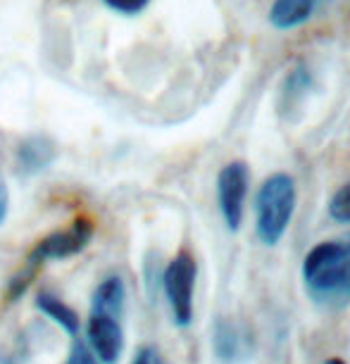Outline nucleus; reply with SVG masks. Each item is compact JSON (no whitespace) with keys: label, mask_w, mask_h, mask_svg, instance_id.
<instances>
[{"label":"nucleus","mask_w":350,"mask_h":364,"mask_svg":"<svg viewBox=\"0 0 350 364\" xmlns=\"http://www.w3.org/2000/svg\"><path fill=\"white\" fill-rule=\"evenodd\" d=\"M55 155H58V148L48 136H29L17 148V169L26 176L38 174L51 167Z\"/></svg>","instance_id":"nucleus-7"},{"label":"nucleus","mask_w":350,"mask_h":364,"mask_svg":"<svg viewBox=\"0 0 350 364\" xmlns=\"http://www.w3.org/2000/svg\"><path fill=\"white\" fill-rule=\"evenodd\" d=\"M307 88H310V74H307V70L303 65L296 67V70L291 72V77H288L286 81V88H284V105H291L296 107L298 105V98L303 95Z\"/></svg>","instance_id":"nucleus-12"},{"label":"nucleus","mask_w":350,"mask_h":364,"mask_svg":"<svg viewBox=\"0 0 350 364\" xmlns=\"http://www.w3.org/2000/svg\"><path fill=\"white\" fill-rule=\"evenodd\" d=\"M293 210H296V181L284 171L267 176L255 203V231L260 243L277 245L291 224Z\"/></svg>","instance_id":"nucleus-2"},{"label":"nucleus","mask_w":350,"mask_h":364,"mask_svg":"<svg viewBox=\"0 0 350 364\" xmlns=\"http://www.w3.org/2000/svg\"><path fill=\"white\" fill-rule=\"evenodd\" d=\"M248 193V164L229 162L217 176V200L229 231H238L243 219V203Z\"/></svg>","instance_id":"nucleus-4"},{"label":"nucleus","mask_w":350,"mask_h":364,"mask_svg":"<svg viewBox=\"0 0 350 364\" xmlns=\"http://www.w3.org/2000/svg\"><path fill=\"white\" fill-rule=\"evenodd\" d=\"M329 217L339 224H350V181L336 191L329 200Z\"/></svg>","instance_id":"nucleus-13"},{"label":"nucleus","mask_w":350,"mask_h":364,"mask_svg":"<svg viewBox=\"0 0 350 364\" xmlns=\"http://www.w3.org/2000/svg\"><path fill=\"white\" fill-rule=\"evenodd\" d=\"M303 281L317 305L346 307L350 302V233L314 245L303 262Z\"/></svg>","instance_id":"nucleus-1"},{"label":"nucleus","mask_w":350,"mask_h":364,"mask_svg":"<svg viewBox=\"0 0 350 364\" xmlns=\"http://www.w3.org/2000/svg\"><path fill=\"white\" fill-rule=\"evenodd\" d=\"M314 5L317 0H274L270 8V24L281 31L296 29L312 17Z\"/></svg>","instance_id":"nucleus-8"},{"label":"nucleus","mask_w":350,"mask_h":364,"mask_svg":"<svg viewBox=\"0 0 350 364\" xmlns=\"http://www.w3.org/2000/svg\"><path fill=\"white\" fill-rule=\"evenodd\" d=\"M112 10L122 12V15H136V12H141L150 0H105Z\"/></svg>","instance_id":"nucleus-15"},{"label":"nucleus","mask_w":350,"mask_h":364,"mask_svg":"<svg viewBox=\"0 0 350 364\" xmlns=\"http://www.w3.org/2000/svg\"><path fill=\"white\" fill-rule=\"evenodd\" d=\"M65 364H100V362L95 360V355L91 353V348L86 346V341L74 338L72 350H70V355H67Z\"/></svg>","instance_id":"nucleus-14"},{"label":"nucleus","mask_w":350,"mask_h":364,"mask_svg":"<svg viewBox=\"0 0 350 364\" xmlns=\"http://www.w3.org/2000/svg\"><path fill=\"white\" fill-rule=\"evenodd\" d=\"M212 346L219 360L233 362L243 355V338L236 324H231L229 319H219L215 324V333H212Z\"/></svg>","instance_id":"nucleus-11"},{"label":"nucleus","mask_w":350,"mask_h":364,"mask_svg":"<svg viewBox=\"0 0 350 364\" xmlns=\"http://www.w3.org/2000/svg\"><path fill=\"white\" fill-rule=\"evenodd\" d=\"M324 364H346L343 360H339V357H332V360H327Z\"/></svg>","instance_id":"nucleus-19"},{"label":"nucleus","mask_w":350,"mask_h":364,"mask_svg":"<svg viewBox=\"0 0 350 364\" xmlns=\"http://www.w3.org/2000/svg\"><path fill=\"white\" fill-rule=\"evenodd\" d=\"M86 336L95 355V360L102 364H117L122 353H124V328L117 317H107V314H91L86 326Z\"/></svg>","instance_id":"nucleus-6"},{"label":"nucleus","mask_w":350,"mask_h":364,"mask_svg":"<svg viewBox=\"0 0 350 364\" xmlns=\"http://www.w3.org/2000/svg\"><path fill=\"white\" fill-rule=\"evenodd\" d=\"M196 259L191 252L181 250L164 269L162 286L167 295L171 317L179 326H189L193 319V291H196Z\"/></svg>","instance_id":"nucleus-3"},{"label":"nucleus","mask_w":350,"mask_h":364,"mask_svg":"<svg viewBox=\"0 0 350 364\" xmlns=\"http://www.w3.org/2000/svg\"><path fill=\"white\" fill-rule=\"evenodd\" d=\"M8 208H10L8 186H5V181L0 178V224H3V222H5V217H8Z\"/></svg>","instance_id":"nucleus-17"},{"label":"nucleus","mask_w":350,"mask_h":364,"mask_svg":"<svg viewBox=\"0 0 350 364\" xmlns=\"http://www.w3.org/2000/svg\"><path fill=\"white\" fill-rule=\"evenodd\" d=\"M0 364H17L10 355H0Z\"/></svg>","instance_id":"nucleus-18"},{"label":"nucleus","mask_w":350,"mask_h":364,"mask_svg":"<svg viewBox=\"0 0 350 364\" xmlns=\"http://www.w3.org/2000/svg\"><path fill=\"white\" fill-rule=\"evenodd\" d=\"M132 364H160V360H157V353H155V348H150V346H143L139 353H136L134 357V362Z\"/></svg>","instance_id":"nucleus-16"},{"label":"nucleus","mask_w":350,"mask_h":364,"mask_svg":"<svg viewBox=\"0 0 350 364\" xmlns=\"http://www.w3.org/2000/svg\"><path fill=\"white\" fill-rule=\"evenodd\" d=\"M91 238H93V224L81 217L70 229L55 231L51 236L41 238L36 243V248L31 250L29 262L41 267L43 262H51V259H67L84 250Z\"/></svg>","instance_id":"nucleus-5"},{"label":"nucleus","mask_w":350,"mask_h":364,"mask_svg":"<svg viewBox=\"0 0 350 364\" xmlns=\"http://www.w3.org/2000/svg\"><path fill=\"white\" fill-rule=\"evenodd\" d=\"M36 307L46 314L48 319H53L60 328H65L67 333L77 338L79 333V314L72 310L67 302L55 295L53 291H41L36 298Z\"/></svg>","instance_id":"nucleus-10"},{"label":"nucleus","mask_w":350,"mask_h":364,"mask_svg":"<svg viewBox=\"0 0 350 364\" xmlns=\"http://www.w3.org/2000/svg\"><path fill=\"white\" fill-rule=\"evenodd\" d=\"M127 302V286L120 277H107L102 284L95 288L91 314H107V317H122Z\"/></svg>","instance_id":"nucleus-9"}]
</instances>
